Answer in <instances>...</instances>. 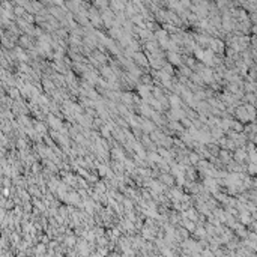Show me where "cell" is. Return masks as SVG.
Returning <instances> with one entry per match:
<instances>
[{"mask_svg": "<svg viewBox=\"0 0 257 257\" xmlns=\"http://www.w3.org/2000/svg\"><path fill=\"white\" fill-rule=\"evenodd\" d=\"M235 114H236V117L239 119V122H247V120H251L250 119V114H248V111L245 107H239L238 110L235 111Z\"/></svg>", "mask_w": 257, "mask_h": 257, "instance_id": "6da1fadb", "label": "cell"}, {"mask_svg": "<svg viewBox=\"0 0 257 257\" xmlns=\"http://www.w3.org/2000/svg\"><path fill=\"white\" fill-rule=\"evenodd\" d=\"M247 156H248V152H247L245 149H236V152H235V160H236L238 163H242Z\"/></svg>", "mask_w": 257, "mask_h": 257, "instance_id": "7a4b0ae2", "label": "cell"}, {"mask_svg": "<svg viewBox=\"0 0 257 257\" xmlns=\"http://www.w3.org/2000/svg\"><path fill=\"white\" fill-rule=\"evenodd\" d=\"M199 75H200V78H203L204 81H212V77H214V74L211 72V69H202L200 72H199Z\"/></svg>", "mask_w": 257, "mask_h": 257, "instance_id": "3957f363", "label": "cell"}, {"mask_svg": "<svg viewBox=\"0 0 257 257\" xmlns=\"http://www.w3.org/2000/svg\"><path fill=\"white\" fill-rule=\"evenodd\" d=\"M211 47H212V50L214 51H222V42L218 41V39H211Z\"/></svg>", "mask_w": 257, "mask_h": 257, "instance_id": "277c9868", "label": "cell"}, {"mask_svg": "<svg viewBox=\"0 0 257 257\" xmlns=\"http://www.w3.org/2000/svg\"><path fill=\"white\" fill-rule=\"evenodd\" d=\"M168 60H170L173 65H179V63H181V57L178 56V53H168Z\"/></svg>", "mask_w": 257, "mask_h": 257, "instance_id": "5b68a950", "label": "cell"}, {"mask_svg": "<svg viewBox=\"0 0 257 257\" xmlns=\"http://www.w3.org/2000/svg\"><path fill=\"white\" fill-rule=\"evenodd\" d=\"M134 57H135V59H137V60H138V62H140L141 65H146V63H147L146 57L141 54V53H135V54H134Z\"/></svg>", "mask_w": 257, "mask_h": 257, "instance_id": "8992f818", "label": "cell"}, {"mask_svg": "<svg viewBox=\"0 0 257 257\" xmlns=\"http://www.w3.org/2000/svg\"><path fill=\"white\" fill-rule=\"evenodd\" d=\"M248 171H250L251 174H257V163H250Z\"/></svg>", "mask_w": 257, "mask_h": 257, "instance_id": "52a82bcc", "label": "cell"}, {"mask_svg": "<svg viewBox=\"0 0 257 257\" xmlns=\"http://www.w3.org/2000/svg\"><path fill=\"white\" fill-rule=\"evenodd\" d=\"M161 179H163V182H164V184H173V178H171V176H167V174H163V176H161Z\"/></svg>", "mask_w": 257, "mask_h": 257, "instance_id": "ba28073f", "label": "cell"}, {"mask_svg": "<svg viewBox=\"0 0 257 257\" xmlns=\"http://www.w3.org/2000/svg\"><path fill=\"white\" fill-rule=\"evenodd\" d=\"M50 123H51L53 127H56V128H59V127H60V122H59L57 119H54L53 116H50Z\"/></svg>", "mask_w": 257, "mask_h": 257, "instance_id": "9c48e42d", "label": "cell"}, {"mask_svg": "<svg viewBox=\"0 0 257 257\" xmlns=\"http://www.w3.org/2000/svg\"><path fill=\"white\" fill-rule=\"evenodd\" d=\"M150 160H152V161H158V163H160V161H161V156H160L158 153H150Z\"/></svg>", "mask_w": 257, "mask_h": 257, "instance_id": "30bf717a", "label": "cell"}, {"mask_svg": "<svg viewBox=\"0 0 257 257\" xmlns=\"http://www.w3.org/2000/svg\"><path fill=\"white\" fill-rule=\"evenodd\" d=\"M189 161H191V163H197V161H199V158H197V155H196V153H193V155L189 156Z\"/></svg>", "mask_w": 257, "mask_h": 257, "instance_id": "8fae6325", "label": "cell"}, {"mask_svg": "<svg viewBox=\"0 0 257 257\" xmlns=\"http://www.w3.org/2000/svg\"><path fill=\"white\" fill-rule=\"evenodd\" d=\"M254 185H256V186H257V179H256V182H254Z\"/></svg>", "mask_w": 257, "mask_h": 257, "instance_id": "7c38bea8", "label": "cell"}]
</instances>
